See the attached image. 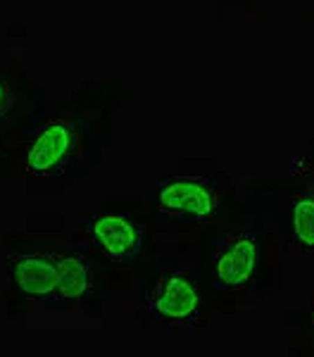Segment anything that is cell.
<instances>
[{"label":"cell","instance_id":"30bf717a","mask_svg":"<svg viewBox=\"0 0 314 357\" xmlns=\"http://www.w3.org/2000/svg\"><path fill=\"white\" fill-rule=\"evenodd\" d=\"M312 324H314V314H312Z\"/></svg>","mask_w":314,"mask_h":357},{"label":"cell","instance_id":"3957f363","mask_svg":"<svg viewBox=\"0 0 314 357\" xmlns=\"http://www.w3.org/2000/svg\"><path fill=\"white\" fill-rule=\"evenodd\" d=\"M159 205L171 215H184L193 220H205L214 212L217 195L207 183L198 178H174L159 191Z\"/></svg>","mask_w":314,"mask_h":357},{"label":"cell","instance_id":"277c9868","mask_svg":"<svg viewBox=\"0 0 314 357\" xmlns=\"http://www.w3.org/2000/svg\"><path fill=\"white\" fill-rule=\"evenodd\" d=\"M260 248L253 236H238L217 260V279L226 289H241L255 274Z\"/></svg>","mask_w":314,"mask_h":357},{"label":"cell","instance_id":"ba28073f","mask_svg":"<svg viewBox=\"0 0 314 357\" xmlns=\"http://www.w3.org/2000/svg\"><path fill=\"white\" fill-rule=\"evenodd\" d=\"M295 238L305 250H314V195H305L293 207Z\"/></svg>","mask_w":314,"mask_h":357},{"label":"cell","instance_id":"9c48e42d","mask_svg":"<svg viewBox=\"0 0 314 357\" xmlns=\"http://www.w3.org/2000/svg\"><path fill=\"white\" fill-rule=\"evenodd\" d=\"M5 100H8V86H5L3 82H0V110H3Z\"/></svg>","mask_w":314,"mask_h":357},{"label":"cell","instance_id":"8992f818","mask_svg":"<svg viewBox=\"0 0 314 357\" xmlns=\"http://www.w3.org/2000/svg\"><path fill=\"white\" fill-rule=\"evenodd\" d=\"M95 243L102 248L105 255H110L112 260H127L136 252V248L141 245L139 229L131 224L127 217H100L91 227Z\"/></svg>","mask_w":314,"mask_h":357},{"label":"cell","instance_id":"6da1fadb","mask_svg":"<svg viewBox=\"0 0 314 357\" xmlns=\"http://www.w3.org/2000/svg\"><path fill=\"white\" fill-rule=\"evenodd\" d=\"M74 148V131L70 124L53 122L43 126L31 141L26 153V169L33 176H48L55 174L67 158L72 155Z\"/></svg>","mask_w":314,"mask_h":357},{"label":"cell","instance_id":"5b68a950","mask_svg":"<svg viewBox=\"0 0 314 357\" xmlns=\"http://www.w3.org/2000/svg\"><path fill=\"white\" fill-rule=\"evenodd\" d=\"M13 281L26 296L45 298L57 293V262L48 255H19L13 260Z\"/></svg>","mask_w":314,"mask_h":357},{"label":"cell","instance_id":"7a4b0ae2","mask_svg":"<svg viewBox=\"0 0 314 357\" xmlns=\"http://www.w3.org/2000/svg\"><path fill=\"white\" fill-rule=\"evenodd\" d=\"M150 310L167 321H191L200 310V291L186 274L164 276L150 296Z\"/></svg>","mask_w":314,"mask_h":357},{"label":"cell","instance_id":"52a82bcc","mask_svg":"<svg viewBox=\"0 0 314 357\" xmlns=\"http://www.w3.org/2000/svg\"><path fill=\"white\" fill-rule=\"evenodd\" d=\"M57 293L70 303L84 301L93 286L91 264L79 255H60L57 257Z\"/></svg>","mask_w":314,"mask_h":357}]
</instances>
